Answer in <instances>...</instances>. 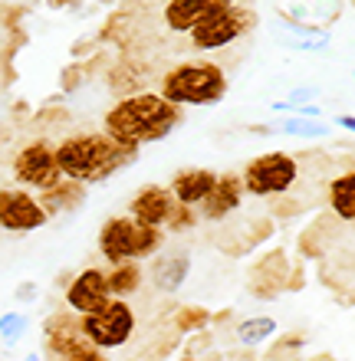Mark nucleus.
<instances>
[{"instance_id": "nucleus-1", "label": "nucleus", "mask_w": 355, "mask_h": 361, "mask_svg": "<svg viewBox=\"0 0 355 361\" xmlns=\"http://www.w3.org/2000/svg\"><path fill=\"white\" fill-rule=\"evenodd\" d=\"M181 105L168 102L162 92H135L109 105L102 115V132L138 152L142 145L168 138L181 125Z\"/></svg>"}, {"instance_id": "nucleus-2", "label": "nucleus", "mask_w": 355, "mask_h": 361, "mask_svg": "<svg viewBox=\"0 0 355 361\" xmlns=\"http://www.w3.org/2000/svg\"><path fill=\"white\" fill-rule=\"evenodd\" d=\"M56 154L63 164V174L89 188V184H102L122 168H128L138 152L128 145H119L106 132H79L63 138L56 145Z\"/></svg>"}, {"instance_id": "nucleus-3", "label": "nucleus", "mask_w": 355, "mask_h": 361, "mask_svg": "<svg viewBox=\"0 0 355 361\" xmlns=\"http://www.w3.org/2000/svg\"><path fill=\"white\" fill-rule=\"evenodd\" d=\"M158 92L174 105H217L227 95V73L211 59H184L162 76Z\"/></svg>"}, {"instance_id": "nucleus-4", "label": "nucleus", "mask_w": 355, "mask_h": 361, "mask_svg": "<svg viewBox=\"0 0 355 361\" xmlns=\"http://www.w3.org/2000/svg\"><path fill=\"white\" fill-rule=\"evenodd\" d=\"M164 250V227H152L142 224L132 214H119L109 217L99 227V253L109 267L116 263H132V259H148Z\"/></svg>"}, {"instance_id": "nucleus-5", "label": "nucleus", "mask_w": 355, "mask_h": 361, "mask_svg": "<svg viewBox=\"0 0 355 361\" xmlns=\"http://www.w3.org/2000/svg\"><path fill=\"white\" fill-rule=\"evenodd\" d=\"M243 188H247L250 197L260 200H277L287 197L289 190L296 188L299 180V158L289 152H267L247 161L243 168Z\"/></svg>"}, {"instance_id": "nucleus-6", "label": "nucleus", "mask_w": 355, "mask_h": 361, "mask_svg": "<svg viewBox=\"0 0 355 361\" xmlns=\"http://www.w3.org/2000/svg\"><path fill=\"white\" fill-rule=\"evenodd\" d=\"M10 174L20 188H30L43 194V190H53L56 184L66 180L63 174V164H59L56 145L47 142V138H33L23 148H17L13 161H10Z\"/></svg>"}, {"instance_id": "nucleus-7", "label": "nucleus", "mask_w": 355, "mask_h": 361, "mask_svg": "<svg viewBox=\"0 0 355 361\" xmlns=\"http://www.w3.org/2000/svg\"><path fill=\"white\" fill-rule=\"evenodd\" d=\"M253 27H257V13L250 7L234 4V7L214 13V17L207 20V23H201L198 30H191V33H188V47H191V53H217V49H224V47L240 43Z\"/></svg>"}, {"instance_id": "nucleus-8", "label": "nucleus", "mask_w": 355, "mask_h": 361, "mask_svg": "<svg viewBox=\"0 0 355 361\" xmlns=\"http://www.w3.org/2000/svg\"><path fill=\"white\" fill-rule=\"evenodd\" d=\"M83 319V332L96 348H122L135 332V309L125 299H112L106 309L89 315H79Z\"/></svg>"}, {"instance_id": "nucleus-9", "label": "nucleus", "mask_w": 355, "mask_h": 361, "mask_svg": "<svg viewBox=\"0 0 355 361\" xmlns=\"http://www.w3.org/2000/svg\"><path fill=\"white\" fill-rule=\"evenodd\" d=\"M47 207L37 194H30L27 188H13V184H4L0 190V227L7 233H30V230L47 227Z\"/></svg>"}, {"instance_id": "nucleus-10", "label": "nucleus", "mask_w": 355, "mask_h": 361, "mask_svg": "<svg viewBox=\"0 0 355 361\" xmlns=\"http://www.w3.org/2000/svg\"><path fill=\"white\" fill-rule=\"evenodd\" d=\"M66 309L76 315H89V312H99V309H106L116 295H112V286H109V273L102 269L89 267L83 269L79 276H73L66 286Z\"/></svg>"}, {"instance_id": "nucleus-11", "label": "nucleus", "mask_w": 355, "mask_h": 361, "mask_svg": "<svg viewBox=\"0 0 355 361\" xmlns=\"http://www.w3.org/2000/svg\"><path fill=\"white\" fill-rule=\"evenodd\" d=\"M43 345L56 361H66L69 355L89 348V338L83 332V319L76 312H53L43 322Z\"/></svg>"}, {"instance_id": "nucleus-12", "label": "nucleus", "mask_w": 355, "mask_h": 361, "mask_svg": "<svg viewBox=\"0 0 355 361\" xmlns=\"http://www.w3.org/2000/svg\"><path fill=\"white\" fill-rule=\"evenodd\" d=\"M234 4H237V0H168L162 10V20L172 33L188 37L191 30H198L201 23H207L214 13H221V10L234 7Z\"/></svg>"}, {"instance_id": "nucleus-13", "label": "nucleus", "mask_w": 355, "mask_h": 361, "mask_svg": "<svg viewBox=\"0 0 355 361\" xmlns=\"http://www.w3.org/2000/svg\"><path fill=\"white\" fill-rule=\"evenodd\" d=\"M270 33H273V39H277L279 47L296 49V53H323L332 43V33L326 27H319V23H299L293 17L270 20Z\"/></svg>"}, {"instance_id": "nucleus-14", "label": "nucleus", "mask_w": 355, "mask_h": 361, "mask_svg": "<svg viewBox=\"0 0 355 361\" xmlns=\"http://www.w3.org/2000/svg\"><path fill=\"white\" fill-rule=\"evenodd\" d=\"M174 207H178L174 190L162 188V184H145V188H138L135 197L128 200V214L138 217L142 224H152V227H168Z\"/></svg>"}, {"instance_id": "nucleus-15", "label": "nucleus", "mask_w": 355, "mask_h": 361, "mask_svg": "<svg viewBox=\"0 0 355 361\" xmlns=\"http://www.w3.org/2000/svg\"><path fill=\"white\" fill-rule=\"evenodd\" d=\"M243 194H247L243 174L224 171L221 178H217V184H214V190L207 194V200L198 207V214H201V220H207V224H221V220H227L234 210L243 204Z\"/></svg>"}, {"instance_id": "nucleus-16", "label": "nucleus", "mask_w": 355, "mask_h": 361, "mask_svg": "<svg viewBox=\"0 0 355 361\" xmlns=\"http://www.w3.org/2000/svg\"><path fill=\"white\" fill-rule=\"evenodd\" d=\"M152 283L155 289H162V293H178L191 273V253L181 247H172V250H162V253H155L152 267Z\"/></svg>"}, {"instance_id": "nucleus-17", "label": "nucleus", "mask_w": 355, "mask_h": 361, "mask_svg": "<svg viewBox=\"0 0 355 361\" xmlns=\"http://www.w3.org/2000/svg\"><path fill=\"white\" fill-rule=\"evenodd\" d=\"M217 178L221 174L207 171V168H188V171H178L172 178V190H174V197H178V204L201 207L204 200H207V194L214 190V184H217Z\"/></svg>"}, {"instance_id": "nucleus-18", "label": "nucleus", "mask_w": 355, "mask_h": 361, "mask_svg": "<svg viewBox=\"0 0 355 361\" xmlns=\"http://www.w3.org/2000/svg\"><path fill=\"white\" fill-rule=\"evenodd\" d=\"M329 210L336 214L339 220L346 224H355V168L352 171H342L329 180Z\"/></svg>"}, {"instance_id": "nucleus-19", "label": "nucleus", "mask_w": 355, "mask_h": 361, "mask_svg": "<svg viewBox=\"0 0 355 361\" xmlns=\"http://www.w3.org/2000/svg\"><path fill=\"white\" fill-rule=\"evenodd\" d=\"M40 200H43L47 214L53 217V214H63V210L79 207V204L86 200V184H79V180L66 178L63 184H56L53 190H43V194H40Z\"/></svg>"}, {"instance_id": "nucleus-20", "label": "nucleus", "mask_w": 355, "mask_h": 361, "mask_svg": "<svg viewBox=\"0 0 355 361\" xmlns=\"http://www.w3.org/2000/svg\"><path fill=\"white\" fill-rule=\"evenodd\" d=\"M142 263L132 259V263H116L109 267V286H112V295L125 299V295H135L142 289Z\"/></svg>"}, {"instance_id": "nucleus-21", "label": "nucleus", "mask_w": 355, "mask_h": 361, "mask_svg": "<svg viewBox=\"0 0 355 361\" xmlns=\"http://www.w3.org/2000/svg\"><path fill=\"white\" fill-rule=\"evenodd\" d=\"M279 132L289 135V138L316 142V138H329V135H332V125H326L323 118H309V115H287V118L279 122Z\"/></svg>"}, {"instance_id": "nucleus-22", "label": "nucleus", "mask_w": 355, "mask_h": 361, "mask_svg": "<svg viewBox=\"0 0 355 361\" xmlns=\"http://www.w3.org/2000/svg\"><path fill=\"white\" fill-rule=\"evenodd\" d=\"M277 332V319H270V315H253V319H243L237 325V342L253 348V345H263L267 338H273Z\"/></svg>"}, {"instance_id": "nucleus-23", "label": "nucleus", "mask_w": 355, "mask_h": 361, "mask_svg": "<svg viewBox=\"0 0 355 361\" xmlns=\"http://www.w3.org/2000/svg\"><path fill=\"white\" fill-rule=\"evenodd\" d=\"M27 315H20V312H4L0 315V335H4V345H17L23 335H27Z\"/></svg>"}, {"instance_id": "nucleus-24", "label": "nucleus", "mask_w": 355, "mask_h": 361, "mask_svg": "<svg viewBox=\"0 0 355 361\" xmlns=\"http://www.w3.org/2000/svg\"><path fill=\"white\" fill-rule=\"evenodd\" d=\"M198 220H201V214H194V207L178 204V207H174V214H172V220H168V230H172V233H181V230H191Z\"/></svg>"}, {"instance_id": "nucleus-25", "label": "nucleus", "mask_w": 355, "mask_h": 361, "mask_svg": "<svg viewBox=\"0 0 355 361\" xmlns=\"http://www.w3.org/2000/svg\"><path fill=\"white\" fill-rule=\"evenodd\" d=\"M66 361H106V355H102V348H96V345H89V348H83V352L69 355Z\"/></svg>"}, {"instance_id": "nucleus-26", "label": "nucleus", "mask_w": 355, "mask_h": 361, "mask_svg": "<svg viewBox=\"0 0 355 361\" xmlns=\"http://www.w3.org/2000/svg\"><path fill=\"white\" fill-rule=\"evenodd\" d=\"M336 125H339V128H346V132H352V135H355V115H339Z\"/></svg>"}, {"instance_id": "nucleus-27", "label": "nucleus", "mask_w": 355, "mask_h": 361, "mask_svg": "<svg viewBox=\"0 0 355 361\" xmlns=\"http://www.w3.org/2000/svg\"><path fill=\"white\" fill-rule=\"evenodd\" d=\"M33 295H37V289H33V283H27V286H20V289H17V299H20V302H23V299H27V302H30Z\"/></svg>"}, {"instance_id": "nucleus-28", "label": "nucleus", "mask_w": 355, "mask_h": 361, "mask_svg": "<svg viewBox=\"0 0 355 361\" xmlns=\"http://www.w3.org/2000/svg\"><path fill=\"white\" fill-rule=\"evenodd\" d=\"M27 361H43V358H40V355L33 352V355H27Z\"/></svg>"}, {"instance_id": "nucleus-29", "label": "nucleus", "mask_w": 355, "mask_h": 361, "mask_svg": "<svg viewBox=\"0 0 355 361\" xmlns=\"http://www.w3.org/2000/svg\"><path fill=\"white\" fill-rule=\"evenodd\" d=\"M352 82H355V69H352Z\"/></svg>"}, {"instance_id": "nucleus-30", "label": "nucleus", "mask_w": 355, "mask_h": 361, "mask_svg": "<svg viewBox=\"0 0 355 361\" xmlns=\"http://www.w3.org/2000/svg\"><path fill=\"white\" fill-rule=\"evenodd\" d=\"M352 4H355V0H352Z\"/></svg>"}]
</instances>
